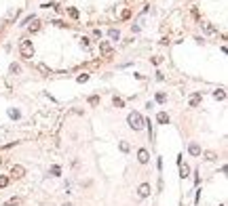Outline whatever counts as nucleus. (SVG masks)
I'll return each mask as SVG.
<instances>
[{
	"label": "nucleus",
	"mask_w": 228,
	"mask_h": 206,
	"mask_svg": "<svg viewBox=\"0 0 228 206\" xmlns=\"http://www.w3.org/2000/svg\"><path fill=\"white\" fill-rule=\"evenodd\" d=\"M127 122H129V126H131L133 130H141V128H144V124H146V120L141 118V114L131 112V114L127 116Z\"/></svg>",
	"instance_id": "nucleus-1"
},
{
	"label": "nucleus",
	"mask_w": 228,
	"mask_h": 206,
	"mask_svg": "<svg viewBox=\"0 0 228 206\" xmlns=\"http://www.w3.org/2000/svg\"><path fill=\"white\" fill-rule=\"evenodd\" d=\"M19 53H21L23 59H32V57H34V44H32V40H21L19 42Z\"/></svg>",
	"instance_id": "nucleus-2"
},
{
	"label": "nucleus",
	"mask_w": 228,
	"mask_h": 206,
	"mask_svg": "<svg viewBox=\"0 0 228 206\" xmlns=\"http://www.w3.org/2000/svg\"><path fill=\"white\" fill-rule=\"evenodd\" d=\"M201 28H203V32H205L207 36H216V34H218V30H216L209 21H201Z\"/></svg>",
	"instance_id": "nucleus-3"
},
{
	"label": "nucleus",
	"mask_w": 228,
	"mask_h": 206,
	"mask_svg": "<svg viewBox=\"0 0 228 206\" xmlns=\"http://www.w3.org/2000/svg\"><path fill=\"white\" fill-rule=\"evenodd\" d=\"M23 175H26V168H23V166L15 164L13 168H11V177H13V179H21Z\"/></svg>",
	"instance_id": "nucleus-4"
},
{
	"label": "nucleus",
	"mask_w": 228,
	"mask_h": 206,
	"mask_svg": "<svg viewBox=\"0 0 228 206\" xmlns=\"http://www.w3.org/2000/svg\"><path fill=\"white\" fill-rule=\"evenodd\" d=\"M137 194H139V198H148L150 196V185L148 183H141L139 189H137Z\"/></svg>",
	"instance_id": "nucleus-5"
},
{
	"label": "nucleus",
	"mask_w": 228,
	"mask_h": 206,
	"mask_svg": "<svg viewBox=\"0 0 228 206\" xmlns=\"http://www.w3.org/2000/svg\"><path fill=\"white\" fill-rule=\"evenodd\" d=\"M99 51H101L104 55H112V46H110V42L99 40Z\"/></svg>",
	"instance_id": "nucleus-6"
},
{
	"label": "nucleus",
	"mask_w": 228,
	"mask_h": 206,
	"mask_svg": "<svg viewBox=\"0 0 228 206\" xmlns=\"http://www.w3.org/2000/svg\"><path fill=\"white\" fill-rule=\"evenodd\" d=\"M188 103H190V107H196L201 103V93H192L190 99H188Z\"/></svg>",
	"instance_id": "nucleus-7"
},
{
	"label": "nucleus",
	"mask_w": 228,
	"mask_h": 206,
	"mask_svg": "<svg viewBox=\"0 0 228 206\" xmlns=\"http://www.w3.org/2000/svg\"><path fill=\"white\" fill-rule=\"evenodd\" d=\"M137 160H139L141 164H146V162L150 160V154H148V149H139V152H137Z\"/></svg>",
	"instance_id": "nucleus-8"
},
{
	"label": "nucleus",
	"mask_w": 228,
	"mask_h": 206,
	"mask_svg": "<svg viewBox=\"0 0 228 206\" xmlns=\"http://www.w3.org/2000/svg\"><path fill=\"white\" fill-rule=\"evenodd\" d=\"M38 30H40V21H36V19H32V21H30V32H32V34H36Z\"/></svg>",
	"instance_id": "nucleus-9"
},
{
	"label": "nucleus",
	"mask_w": 228,
	"mask_h": 206,
	"mask_svg": "<svg viewBox=\"0 0 228 206\" xmlns=\"http://www.w3.org/2000/svg\"><path fill=\"white\" fill-rule=\"evenodd\" d=\"M213 97H216L218 101H224V99H226V93H224V88H218V90H213Z\"/></svg>",
	"instance_id": "nucleus-10"
},
{
	"label": "nucleus",
	"mask_w": 228,
	"mask_h": 206,
	"mask_svg": "<svg viewBox=\"0 0 228 206\" xmlns=\"http://www.w3.org/2000/svg\"><path fill=\"white\" fill-rule=\"evenodd\" d=\"M188 152H190L192 156H201V147H199L196 143H190V147H188Z\"/></svg>",
	"instance_id": "nucleus-11"
},
{
	"label": "nucleus",
	"mask_w": 228,
	"mask_h": 206,
	"mask_svg": "<svg viewBox=\"0 0 228 206\" xmlns=\"http://www.w3.org/2000/svg\"><path fill=\"white\" fill-rule=\"evenodd\" d=\"M156 120H158V122H161V124H169V116H167L165 112H161V114L156 116Z\"/></svg>",
	"instance_id": "nucleus-12"
},
{
	"label": "nucleus",
	"mask_w": 228,
	"mask_h": 206,
	"mask_svg": "<svg viewBox=\"0 0 228 206\" xmlns=\"http://www.w3.org/2000/svg\"><path fill=\"white\" fill-rule=\"evenodd\" d=\"M19 15V8H11L9 13H6V21H11V19H15Z\"/></svg>",
	"instance_id": "nucleus-13"
},
{
	"label": "nucleus",
	"mask_w": 228,
	"mask_h": 206,
	"mask_svg": "<svg viewBox=\"0 0 228 206\" xmlns=\"http://www.w3.org/2000/svg\"><path fill=\"white\" fill-rule=\"evenodd\" d=\"M19 204H21V198H11L4 202V206H19Z\"/></svg>",
	"instance_id": "nucleus-14"
},
{
	"label": "nucleus",
	"mask_w": 228,
	"mask_h": 206,
	"mask_svg": "<svg viewBox=\"0 0 228 206\" xmlns=\"http://www.w3.org/2000/svg\"><path fill=\"white\" fill-rule=\"evenodd\" d=\"M9 72H11V74H19V72H21V65H19V63H11Z\"/></svg>",
	"instance_id": "nucleus-15"
},
{
	"label": "nucleus",
	"mask_w": 228,
	"mask_h": 206,
	"mask_svg": "<svg viewBox=\"0 0 228 206\" xmlns=\"http://www.w3.org/2000/svg\"><path fill=\"white\" fill-rule=\"evenodd\" d=\"M36 67H38V72H43V74H51V67H49V65H45V63H38Z\"/></svg>",
	"instance_id": "nucleus-16"
},
{
	"label": "nucleus",
	"mask_w": 228,
	"mask_h": 206,
	"mask_svg": "<svg viewBox=\"0 0 228 206\" xmlns=\"http://www.w3.org/2000/svg\"><path fill=\"white\" fill-rule=\"evenodd\" d=\"M108 36H110L112 40H118V38H121V32H118V30H110V32H108Z\"/></svg>",
	"instance_id": "nucleus-17"
},
{
	"label": "nucleus",
	"mask_w": 228,
	"mask_h": 206,
	"mask_svg": "<svg viewBox=\"0 0 228 206\" xmlns=\"http://www.w3.org/2000/svg\"><path fill=\"white\" fill-rule=\"evenodd\" d=\"M9 116H11L13 120H17V118L21 116V112H19V110H13V107H11V110H9Z\"/></svg>",
	"instance_id": "nucleus-18"
},
{
	"label": "nucleus",
	"mask_w": 228,
	"mask_h": 206,
	"mask_svg": "<svg viewBox=\"0 0 228 206\" xmlns=\"http://www.w3.org/2000/svg\"><path fill=\"white\" fill-rule=\"evenodd\" d=\"M156 101H158V103H165V101H167V95H165V93H156Z\"/></svg>",
	"instance_id": "nucleus-19"
},
{
	"label": "nucleus",
	"mask_w": 228,
	"mask_h": 206,
	"mask_svg": "<svg viewBox=\"0 0 228 206\" xmlns=\"http://www.w3.org/2000/svg\"><path fill=\"white\" fill-rule=\"evenodd\" d=\"M216 158H218V156H216V152H205V160H209V162H211V160H216Z\"/></svg>",
	"instance_id": "nucleus-20"
},
{
	"label": "nucleus",
	"mask_w": 228,
	"mask_h": 206,
	"mask_svg": "<svg viewBox=\"0 0 228 206\" xmlns=\"http://www.w3.org/2000/svg\"><path fill=\"white\" fill-rule=\"evenodd\" d=\"M123 105H125V101L121 97H114V107H123Z\"/></svg>",
	"instance_id": "nucleus-21"
},
{
	"label": "nucleus",
	"mask_w": 228,
	"mask_h": 206,
	"mask_svg": "<svg viewBox=\"0 0 228 206\" xmlns=\"http://www.w3.org/2000/svg\"><path fill=\"white\" fill-rule=\"evenodd\" d=\"M51 175H53V177H59V175H61V168H59V166H53V168H51Z\"/></svg>",
	"instance_id": "nucleus-22"
},
{
	"label": "nucleus",
	"mask_w": 228,
	"mask_h": 206,
	"mask_svg": "<svg viewBox=\"0 0 228 206\" xmlns=\"http://www.w3.org/2000/svg\"><path fill=\"white\" fill-rule=\"evenodd\" d=\"M76 80H78L80 84H83V82H87V80H89V74H80V76H76Z\"/></svg>",
	"instance_id": "nucleus-23"
},
{
	"label": "nucleus",
	"mask_w": 228,
	"mask_h": 206,
	"mask_svg": "<svg viewBox=\"0 0 228 206\" xmlns=\"http://www.w3.org/2000/svg\"><path fill=\"white\" fill-rule=\"evenodd\" d=\"M118 147H121V152H129V143H127V141H121Z\"/></svg>",
	"instance_id": "nucleus-24"
},
{
	"label": "nucleus",
	"mask_w": 228,
	"mask_h": 206,
	"mask_svg": "<svg viewBox=\"0 0 228 206\" xmlns=\"http://www.w3.org/2000/svg\"><path fill=\"white\" fill-rule=\"evenodd\" d=\"M89 103H91V105H97V103H99V97H97V95L89 97Z\"/></svg>",
	"instance_id": "nucleus-25"
},
{
	"label": "nucleus",
	"mask_w": 228,
	"mask_h": 206,
	"mask_svg": "<svg viewBox=\"0 0 228 206\" xmlns=\"http://www.w3.org/2000/svg\"><path fill=\"white\" fill-rule=\"evenodd\" d=\"M68 13H70V17H72V19H78V11H76V8H70Z\"/></svg>",
	"instance_id": "nucleus-26"
},
{
	"label": "nucleus",
	"mask_w": 228,
	"mask_h": 206,
	"mask_svg": "<svg viewBox=\"0 0 228 206\" xmlns=\"http://www.w3.org/2000/svg\"><path fill=\"white\" fill-rule=\"evenodd\" d=\"M9 185V177H0V187H6Z\"/></svg>",
	"instance_id": "nucleus-27"
},
{
	"label": "nucleus",
	"mask_w": 228,
	"mask_h": 206,
	"mask_svg": "<svg viewBox=\"0 0 228 206\" xmlns=\"http://www.w3.org/2000/svg\"><path fill=\"white\" fill-rule=\"evenodd\" d=\"M188 172H190V168L184 164V166H182V177H188Z\"/></svg>",
	"instance_id": "nucleus-28"
},
{
	"label": "nucleus",
	"mask_w": 228,
	"mask_h": 206,
	"mask_svg": "<svg viewBox=\"0 0 228 206\" xmlns=\"http://www.w3.org/2000/svg\"><path fill=\"white\" fill-rule=\"evenodd\" d=\"M63 206H72V204H63Z\"/></svg>",
	"instance_id": "nucleus-29"
},
{
	"label": "nucleus",
	"mask_w": 228,
	"mask_h": 206,
	"mask_svg": "<svg viewBox=\"0 0 228 206\" xmlns=\"http://www.w3.org/2000/svg\"><path fill=\"white\" fill-rule=\"evenodd\" d=\"M0 162H2V158H0Z\"/></svg>",
	"instance_id": "nucleus-30"
}]
</instances>
